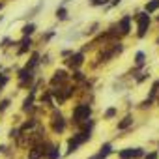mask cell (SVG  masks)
<instances>
[{
    "mask_svg": "<svg viewBox=\"0 0 159 159\" xmlns=\"http://www.w3.org/2000/svg\"><path fill=\"white\" fill-rule=\"evenodd\" d=\"M90 139H92L90 131H81V133L73 135V137L69 139V148H67V155H69V153H73V152H77V148H79V146H81V144H84V142H88Z\"/></svg>",
    "mask_w": 159,
    "mask_h": 159,
    "instance_id": "cell-1",
    "label": "cell"
},
{
    "mask_svg": "<svg viewBox=\"0 0 159 159\" xmlns=\"http://www.w3.org/2000/svg\"><path fill=\"white\" fill-rule=\"evenodd\" d=\"M135 21H137V36L144 38L146 32H148V28H150V15L144 13V11H140V13L135 15Z\"/></svg>",
    "mask_w": 159,
    "mask_h": 159,
    "instance_id": "cell-2",
    "label": "cell"
},
{
    "mask_svg": "<svg viewBox=\"0 0 159 159\" xmlns=\"http://www.w3.org/2000/svg\"><path fill=\"white\" fill-rule=\"evenodd\" d=\"M90 112H92V109H90V105H88V103H81V105H77V107L73 109V122H75V124H83L84 120H88Z\"/></svg>",
    "mask_w": 159,
    "mask_h": 159,
    "instance_id": "cell-3",
    "label": "cell"
},
{
    "mask_svg": "<svg viewBox=\"0 0 159 159\" xmlns=\"http://www.w3.org/2000/svg\"><path fill=\"white\" fill-rule=\"evenodd\" d=\"M49 146H51V144H41V142L34 144V146L28 150V159H41V157H45Z\"/></svg>",
    "mask_w": 159,
    "mask_h": 159,
    "instance_id": "cell-4",
    "label": "cell"
},
{
    "mask_svg": "<svg viewBox=\"0 0 159 159\" xmlns=\"http://www.w3.org/2000/svg\"><path fill=\"white\" fill-rule=\"evenodd\" d=\"M118 30L122 36H127L131 32V15H124L120 21H118Z\"/></svg>",
    "mask_w": 159,
    "mask_h": 159,
    "instance_id": "cell-5",
    "label": "cell"
},
{
    "mask_svg": "<svg viewBox=\"0 0 159 159\" xmlns=\"http://www.w3.org/2000/svg\"><path fill=\"white\" fill-rule=\"evenodd\" d=\"M83 62H84V54H83V52H75V54H71V56H69L67 66H69V67H73V69H77L79 66H83Z\"/></svg>",
    "mask_w": 159,
    "mask_h": 159,
    "instance_id": "cell-6",
    "label": "cell"
},
{
    "mask_svg": "<svg viewBox=\"0 0 159 159\" xmlns=\"http://www.w3.org/2000/svg\"><path fill=\"white\" fill-rule=\"evenodd\" d=\"M52 129H54L56 133H62V131L66 129V120L62 118V114H60V112H54V120H52Z\"/></svg>",
    "mask_w": 159,
    "mask_h": 159,
    "instance_id": "cell-7",
    "label": "cell"
},
{
    "mask_svg": "<svg viewBox=\"0 0 159 159\" xmlns=\"http://www.w3.org/2000/svg\"><path fill=\"white\" fill-rule=\"evenodd\" d=\"M19 45H21V47H19V51H17V54H25V52H26V51H28V49L32 47V39L25 36V38H23V39L19 41Z\"/></svg>",
    "mask_w": 159,
    "mask_h": 159,
    "instance_id": "cell-8",
    "label": "cell"
},
{
    "mask_svg": "<svg viewBox=\"0 0 159 159\" xmlns=\"http://www.w3.org/2000/svg\"><path fill=\"white\" fill-rule=\"evenodd\" d=\"M45 159H60V148L58 146H49L47 153H45Z\"/></svg>",
    "mask_w": 159,
    "mask_h": 159,
    "instance_id": "cell-9",
    "label": "cell"
},
{
    "mask_svg": "<svg viewBox=\"0 0 159 159\" xmlns=\"http://www.w3.org/2000/svg\"><path fill=\"white\" fill-rule=\"evenodd\" d=\"M159 10V0H148L144 4V13H153Z\"/></svg>",
    "mask_w": 159,
    "mask_h": 159,
    "instance_id": "cell-10",
    "label": "cell"
},
{
    "mask_svg": "<svg viewBox=\"0 0 159 159\" xmlns=\"http://www.w3.org/2000/svg\"><path fill=\"white\" fill-rule=\"evenodd\" d=\"M34 96H36V86L30 90V96L23 101V111H30L32 109V103H34Z\"/></svg>",
    "mask_w": 159,
    "mask_h": 159,
    "instance_id": "cell-11",
    "label": "cell"
},
{
    "mask_svg": "<svg viewBox=\"0 0 159 159\" xmlns=\"http://www.w3.org/2000/svg\"><path fill=\"white\" fill-rule=\"evenodd\" d=\"M66 79H67V73H66L64 69H56V71H54V77H52V83H54V84H56V83L60 84V83L66 81Z\"/></svg>",
    "mask_w": 159,
    "mask_h": 159,
    "instance_id": "cell-12",
    "label": "cell"
},
{
    "mask_svg": "<svg viewBox=\"0 0 159 159\" xmlns=\"http://www.w3.org/2000/svg\"><path fill=\"white\" fill-rule=\"evenodd\" d=\"M21 32H23V36H26V38H30L34 32H36V25L34 23H28V25H25L23 28H21Z\"/></svg>",
    "mask_w": 159,
    "mask_h": 159,
    "instance_id": "cell-13",
    "label": "cell"
},
{
    "mask_svg": "<svg viewBox=\"0 0 159 159\" xmlns=\"http://www.w3.org/2000/svg\"><path fill=\"white\" fill-rule=\"evenodd\" d=\"M56 19H58V21H66V19H67V10H66V6H58V8H56Z\"/></svg>",
    "mask_w": 159,
    "mask_h": 159,
    "instance_id": "cell-14",
    "label": "cell"
},
{
    "mask_svg": "<svg viewBox=\"0 0 159 159\" xmlns=\"http://www.w3.org/2000/svg\"><path fill=\"white\" fill-rule=\"evenodd\" d=\"M111 152H112V144H111V142H105V144L99 148V155H101L103 159H105V157H107Z\"/></svg>",
    "mask_w": 159,
    "mask_h": 159,
    "instance_id": "cell-15",
    "label": "cell"
},
{
    "mask_svg": "<svg viewBox=\"0 0 159 159\" xmlns=\"http://www.w3.org/2000/svg\"><path fill=\"white\" fill-rule=\"evenodd\" d=\"M38 62H39V54H38V52H34V54H32V58H30V60H28V64H26V69H30V71H32V69L38 66Z\"/></svg>",
    "mask_w": 159,
    "mask_h": 159,
    "instance_id": "cell-16",
    "label": "cell"
},
{
    "mask_svg": "<svg viewBox=\"0 0 159 159\" xmlns=\"http://www.w3.org/2000/svg\"><path fill=\"white\" fill-rule=\"evenodd\" d=\"M144 62H146V54H144L142 51H139V52L135 54V64H137L139 67H142V66H144Z\"/></svg>",
    "mask_w": 159,
    "mask_h": 159,
    "instance_id": "cell-17",
    "label": "cell"
},
{
    "mask_svg": "<svg viewBox=\"0 0 159 159\" xmlns=\"http://www.w3.org/2000/svg\"><path fill=\"white\" fill-rule=\"evenodd\" d=\"M120 159H133V148H124L120 153H118Z\"/></svg>",
    "mask_w": 159,
    "mask_h": 159,
    "instance_id": "cell-18",
    "label": "cell"
},
{
    "mask_svg": "<svg viewBox=\"0 0 159 159\" xmlns=\"http://www.w3.org/2000/svg\"><path fill=\"white\" fill-rule=\"evenodd\" d=\"M131 124H133V118H131V116L127 114V116H125V118H124V120H122V122L118 124V129H127V127H129Z\"/></svg>",
    "mask_w": 159,
    "mask_h": 159,
    "instance_id": "cell-19",
    "label": "cell"
},
{
    "mask_svg": "<svg viewBox=\"0 0 159 159\" xmlns=\"http://www.w3.org/2000/svg\"><path fill=\"white\" fill-rule=\"evenodd\" d=\"M144 157V150L142 148H133V159H140Z\"/></svg>",
    "mask_w": 159,
    "mask_h": 159,
    "instance_id": "cell-20",
    "label": "cell"
},
{
    "mask_svg": "<svg viewBox=\"0 0 159 159\" xmlns=\"http://www.w3.org/2000/svg\"><path fill=\"white\" fill-rule=\"evenodd\" d=\"M41 8H43V4H41V2H39V4H38V6H36V8H32V10H30V11H28V13H26V17H34V15H36V13H38V11H39V10H41Z\"/></svg>",
    "mask_w": 159,
    "mask_h": 159,
    "instance_id": "cell-21",
    "label": "cell"
},
{
    "mask_svg": "<svg viewBox=\"0 0 159 159\" xmlns=\"http://www.w3.org/2000/svg\"><path fill=\"white\" fill-rule=\"evenodd\" d=\"M114 116H116V109H114V107L107 109V112H105V118H107V120H111V118H114Z\"/></svg>",
    "mask_w": 159,
    "mask_h": 159,
    "instance_id": "cell-22",
    "label": "cell"
},
{
    "mask_svg": "<svg viewBox=\"0 0 159 159\" xmlns=\"http://www.w3.org/2000/svg\"><path fill=\"white\" fill-rule=\"evenodd\" d=\"M73 79H75V81H79V83H83L84 81V73L83 71H75L73 73Z\"/></svg>",
    "mask_w": 159,
    "mask_h": 159,
    "instance_id": "cell-23",
    "label": "cell"
},
{
    "mask_svg": "<svg viewBox=\"0 0 159 159\" xmlns=\"http://www.w3.org/2000/svg\"><path fill=\"white\" fill-rule=\"evenodd\" d=\"M90 4L92 6H107L109 0H90Z\"/></svg>",
    "mask_w": 159,
    "mask_h": 159,
    "instance_id": "cell-24",
    "label": "cell"
},
{
    "mask_svg": "<svg viewBox=\"0 0 159 159\" xmlns=\"http://www.w3.org/2000/svg\"><path fill=\"white\" fill-rule=\"evenodd\" d=\"M8 81H10V79H8L6 75H2V73H0V88H4V86L8 84Z\"/></svg>",
    "mask_w": 159,
    "mask_h": 159,
    "instance_id": "cell-25",
    "label": "cell"
},
{
    "mask_svg": "<svg viewBox=\"0 0 159 159\" xmlns=\"http://www.w3.org/2000/svg\"><path fill=\"white\" fill-rule=\"evenodd\" d=\"M10 107V99H4V101H0V112H2V111H6Z\"/></svg>",
    "mask_w": 159,
    "mask_h": 159,
    "instance_id": "cell-26",
    "label": "cell"
},
{
    "mask_svg": "<svg viewBox=\"0 0 159 159\" xmlns=\"http://www.w3.org/2000/svg\"><path fill=\"white\" fill-rule=\"evenodd\" d=\"M144 159H157V152H152V153H146Z\"/></svg>",
    "mask_w": 159,
    "mask_h": 159,
    "instance_id": "cell-27",
    "label": "cell"
},
{
    "mask_svg": "<svg viewBox=\"0 0 159 159\" xmlns=\"http://www.w3.org/2000/svg\"><path fill=\"white\" fill-rule=\"evenodd\" d=\"M150 105H152V99H144V101L140 103V107H142V109H146V107H150Z\"/></svg>",
    "mask_w": 159,
    "mask_h": 159,
    "instance_id": "cell-28",
    "label": "cell"
},
{
    "mask_svg": "<svg viewBox=\"0 0 159 159\" xmlns=\"http://www.w3.org/2000/svg\"><path fill=\"white\" fill-rule=\"evenodd\" d=\"M52 36H54V32H52V30H51V32H47V34H45V36H43V39H45V41H47V39H51V38H52Z\"/></svg>",
    "mask_w": 159,
    "mask_h": 159,
    "instance_id": "cell-29",
    "label": "cell"
},
{
    "mask_svg": "<svg viewBox=\"0 0 159 159\" xmlns=\"http://www.w3.org/2000/svg\"><path fill=\"white\" fill-rule=\"evenodd\" d=\"M10 137H11V139H13V137H19V129H11V131H10Z\"/></svg>",
    "mask_w": 159,
    "mask_h": 159,
    "instance_id": "cell-30",
    "label": "cell"
},
{
    "mask_svg": "<svg viewBox=\"0 0 159 159\" xmlns=\"http://www.w3.org/2000/svg\"><path fill=\"white\" fill-rule=\"evenodd\" d=\"M8 43H10V38H4L2 43H0V47H8Z\"/></svg>",
    "mask_w": 159,
    "mask_h": 159,
    "instance_id": "cell-31",
    "label": "cell"
},
{
    "mask_svg": "<svg viewBox=\"0 0 159 159\" xmlns=\"http://www.w3.org/2000/svg\"><path fill=\"white\" fill-rule=\"evenodd\" d=\"M120 2H122V0H112V2H111V8H116V6H120Z\"/></svg>",
    "mask_w": 159,
    "mask_h": 159,
    "instance_id": "cell-32",
    "label": "cell"
},
{
    "mask_svg": "<svg viewBox=\"0 0 159 159\" xmlns=\"http://www.w3.org/2000/svg\"><path fill=\"white\" fill-rule=\"evenodd\" d=\"M90 159H103V157H101V155L98 153V155H94V157H90Z\"/></svg>",
    "mask_w": 159,
    "mask_h": 159,
    "instance_id": "cell-33",
    "label": "cell"
},
{
    "mask_svg": "<svg viewBox=\"0 0 159 159\" xmlns=\"http://www.w3.org/2000/svg\"><path fill=\"white\" fill-rule=\"evenodd\" d=\"M2 8H4V2H0V10H2Z\"/></svg>",
    "mask_w": 159,
    "mask_h": 159,
    "instance_id": "cell-34",
    "label": "cell"
},
{
    "mask_svg": "<svg viewBox=\"0 0 159 159\" xmlns=\"http://www.w3.org/2000/svg\"><path fill=\"white\" fill-rule=\"evenodd\" d=\"M2 21H4V17H0V23H2Z\"/></svg>",
    "mask_w": 159,
    "mask_h": 159,
    "instance_id": "cell-35",
    "label": "cell"
},
{
    "mask_svg": "<svg viewBox=\"0 0 159 159\" xmlns=\"http://www.w3.org/2000/svg\"><path fill=\"white\" fill-rule=\"evenodd\" d=\"M157 45H159V38H157Z\"/></svg>",
    "mask_w": 159,
    "mask_h": 159,
    "instance_id": "cell-36",
    "label": "cell"
}]
</instances>
